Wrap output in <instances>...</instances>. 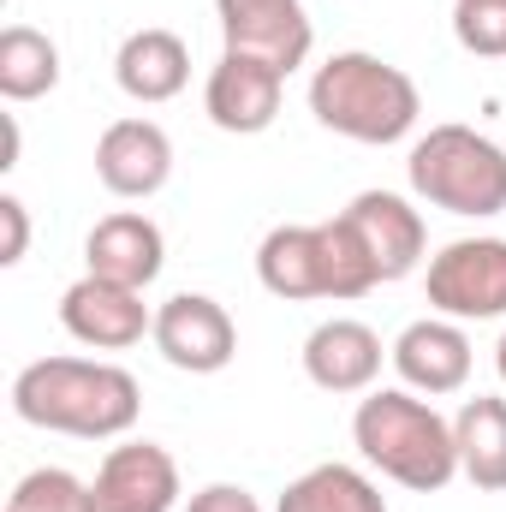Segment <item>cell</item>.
Segmentation results:
<instances>
[{"instance_id":"cell-9","label":"cell","mask_w":506,"mask_h":512,"mask_svg":"<svg viewBox=\"0 0 506 512\" xmlns=\"http://www.w3.org/2000/svg\"><path fill=\"white\" fill-rule=\"evenodd\" d=\"M60 328L90 352H126L143 334H155V316H149L143 292L102 280V274H84L60 292Z\"/></svg>"},{"instance_id":"cell-18","label":"cell","mask_w":506,"mask_h":512,"mask_svg":"<svg viewBox=\"0 0 506 512\" xmlns=\"http://www.w3.org/2000/svg\"><path fill=\"white\" fill-rule=\"evenodd\" d=\"M453 441H459V477L483 495L506 489V399L477 393L459 405L453 417Z\"/></svg>"},{"instance_id":"cell-2","label":"cell","mask_w":506,"mask_h":512,"mask_svg":"<svg viewBox=\"0 0 506 512\" xmlns=\"http://www.w3.org/2000/svg\"><path fill=\"white\" fill-rule=\"evenodd\" d=\"M352 441L358 453L376 465L387 483L411 489V495H435L459 477V441L453 423L417 399L411 387H376L358 399L352 411Z\"/></svg>"},{"instance_id":"cell-11","label":"cell","mask_w":506,"mask_h":512,"mask_svg":"<svg viewBox=\"0 0 506 512\" xmlns=\"http://www.w3.org/2000/svg\"><path fill=\"white\" fill-rule=\"evenodd\" d=\"M340 215H346V227L358 233V245L370 256L376 280H405V274L423 262V245H429L423 215H417L399 191H358Z\"/></svg>"},{"instance_id":"cell-20","label":"cell","mask_w":506,"mask_h":512,"mask_svg":"<svg viewBox=\"0 0 506 512\" xmlns=\"http://www.w3.org/2000/svg\"><path fill=\"white\" fill-rule=\"evenodd\" d=\"M274 512H387V501H381V489L364 471H352V465H316L298 483H286V495H280Z\"/></svg>"},{"instance_id":"cell-19","label":"cell","mask_w":506,"mask_h":512,"mask_svg":"<svg viewBox=\"0 0 506 512\" xmlns=\"http://www.w3.org/2000/svg\"><path fill=\"white\" fill-rule=\"evenodd\" d=\"M60 84V48L54 36H42L36 24H6L0 30V96L18 108V102H36Z\"/></svg>"},{"instance_id":"cell-24","label":"cell","mask_w":506,"mask_h":512,"mask_svg":"<svg viewBox=\"0 0 506 512\" xmlns=\"http://www.w3.org/2000/svg\"><path fill=\"white\" fill-rule=\"evenodd\" d=\"M0 227H6L0 262L12 268V262H24V251H30V215H24V203H18V197H0Z\"/></svg>"},{"instance_id":"cell-1","label":"cell","mask_w":506,"mask_h":512,"mask_svg":"<svg viewBox=\"0 0 506 512\" xmlns=\"http://www.w3.org/2000/svg\"><path fill=\"white\" fill-rule=\"evenodd\" d=\"M12 411L30 429L78 435V441H114L143 411V387L131 370L102 358H36L12 382Z\"/></svg>"},{"instance_id":"cell-10","label":"cell","mask_w":506,"mask_h":512,"mask_svg":"<svg viewBox=\"0 0 506 512\" xmlns=\"http://www.w3.org/2000/svg\"><path fill=\"white\" fill-rule=\"evenodd\" d=\"M173 501H179V465L155 441L108 447V459L96 465V483H90L96 512H173Z\"/></svg>"},{"instance_id":"cell-7","label":"cell","mask_w":506,"mask_h":512,"mask_svg":"<svg viewBox=\"0 0 506 512\" xmlns=\"http://www.w3.org/2000/svg\"><path fill=\"white\" fill-rule=\"evenodd\" d=\"M155 352L185 370V376H215L239 358V328L227 316V304H215L209 292H173L155 310Z\"/></svg>"},{"instance_id":"cell-17","label":"cell","mask_w":506,"mask_h":512,"mask_svg":"<svg viewBox=\"0 0 506 512\" xmlns=\"http://www.w3.org/2000/svg\"><path fill=\"white\" fill-rule=\"evenodd\" d=\"M114 78H120V90H126L131 102H143V108L173 102L191 84V48H185V36H173L161 24H143V30H131L126 42H120Z\"/></svg>"},{"instance_id":"cell-14","label":"cell","mask_w":506,"mask_h":512,"mask_svg":"<svg viewBox=\"0 0 506 512\" xmlns=\"http://www.w3.org/2000/svg\"><path fill=\"white\" fill-rule=\"evenodd\" d=\"M96 179L114 191V197H155L167 179H173V143L155 120H114V126L96 137Z\"/></svg>"},{"instance_id":"cell-23","label":"cell","mask_w":506,"mask_h":512,"mask_svg":"<svg viewBox=\"0 0 506 512\" xmlns=\"http://www.w3.org/2000/svg\"><path fill=\"white\" fill-rule=\"evenodd\" d=\"M185 512H262V507H256L251 489H239V483H209V489L191 495Z\"/></svg>"},{"instance_id":"cell-21","label":"cell","mask_w":506,"mask_h":512,"mask_svg":"<svg viewBox=\"0 0 506 512\" xmlns=\"http://www.w3.org/2000/svg\"><path fill=\"white\" fill-rule=\"evenodd\" d=\"M6 512H96V507H90V483H78L60 465H42V471L18 477Z\"/></svg>"},{"instance_id":"cell-8","label":"cell","mask_w":506,"mask_h":512,"mask_svg":"<svg viewBox=\"0 0 506 512\" xmlns=\"http://www.w3.org/2000/svg\"><path fill=\"white\" fill-rule=\"evenodd\" d=\"M215 18H221L227 54L262 60L274 72H298L310 60L316 30H310L304 0H215Z\"/></svg>"},{"instance_id":"cell-15","label":"cell","mask_w":506,"mask_h":512,"mask_svg":"<svg viewBox=\"0 0 506 512\" xmlns=\"http://www.w3.org/2000/svg\"><path fill=\"white\" fill-rule=\"evenodd\" d=\"M304 376L322 393H370L381 376V334L352 316L316 322L304 340Z\"/></svg>"},{"instance_id":"cell-16","label":"cell","mask_w":506,"mask_h":512,"mask_svg":"<svg viewBox=\"0 0 506 512\" xmlns=\"http://www.w3.org/2000/svg\"><path fill=\"white\" fill-rule=\"evenodd\" d=\"M161 262H167V239H161V227H155L149 215H137V209H120V215L96 221L90 239H84V274L120 280L131 292H143V286L161 274Z\"/></svg>"},{"instance_id":"cell-12","label":"cell","mask_w":506,"mask_h":512,"mask_svg":"<svg viewBox=\"0 0 506 512\" xmlns=\"http://www.w3.org/2000/svg\"><path fill=\"white\" fill-rule=\"evenodd\" d=\"M387 358H393L399 382L411 387V393H423V399L459 393V387L471 382V340H465V328H459L453 316H423V322H411V328L387 346Z\"/></svg>"},{"instance_id":"cell-13","label":"cell","mask_w":506,"mask_h":512,"mask_svg":"<svg viewBox=\"0 0 506 512\" xmlns=\"http://www.w3.org/2000/svg\"><path fill=\"white\" fill-rule=\"evenodd\" d=\"M280 96H286V72L245 60V54H221V66L203 84V114L233 137H256V131L274 126Z\"/></svg>"},{"instance_id":"cell-4","label":"cell","mask_w":506,"mask_h":512,"mask_svg":"<svg viewBox=\"0 0 506 512\" xmlns=\"http://www.w3.org/2000/svg\"><path fill=\"white\" fill-rule=\"evenodd\" d=\"M256 280L286 304H304V298H340L346 304V298H364L381 286L358 233L346 227V215L316 221V227H274L256 245Z\"/></svg>"},{"instance_id":"cell-6","label":"cell","mask_w":506,"mask_h":512,"mask_svg":"<svg viewBox=\"0 0 506 512\" xmlns=\"http://www.w3.org/2000/svg\"><path fill=\"white\" fill-rule=\"evenodd\" d=\"M429 304L453 322L506 316V239H453L429 256Z\"/></svg>"},{"instance_id":"cell-5","label":"cell","mask_w":506,"mask_h":512,"mask_svg":"<svg viewBox=\"0 0 506 512\" xmlns=\"http://www.w3.org/2000/svg\"><path fill=\"white\" fill-rule=\"evenodd\" d=\"M411 191L429 209L489 221L506 209V149L477 126H429V137L411 143Z\"/></svg>"},{"instance_id":"cell-25","label":"cell","mask_w":506,"mask_h":512,"mask_svg":"<svg viewBox=\"0 0 506 512\" xmlns=\"http://www.w3.org/2000/svg\"><path fill=\"white\" fill-rule=\"evenodd\" d=\"M495 370H501V382H506V334H501V346H495Z\"/></svg>"},{"instance_id":"cell-3","label":"cell","mask_w":506,"mask_h":512,"mask_svg":"<svg viewBox=\"0 0 506 512\" xmlns=\"http://www.w3.org/2000/svg\"><path fill=\"white\" fill-rule=\"evenodd\" d=\"M310 114L316 126H328L334 137H352V143H370L387 149L399 137H411L417 114H423V96L417 84L364 48H346V54H328L310 78Z\"/></svg>"},{"instance_id":"cell-22","label":"cell","mask_w":506,"mask_h":512,"mask_svg":"<svg viewBox=\"0 0 506 512\" xmlns=\"http://www.w3.org/2000/svg\"><path fill=\"white\" fill-rule=\"evenodd\" d=\"M453 36L477 60H506V0H453Z\"/></svg>"}]
</instances>
